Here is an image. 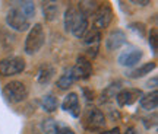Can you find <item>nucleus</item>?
<instances>
[{
	"label": "nucleus",
	"mask_w": 158,
	"mask_h": 134,
	"mask_svg": "<svg viewBox=\"0 0 158 134\" xmlns=\"http://www.w3.org/2000/svg\"><path fill=\"white\" fill-rule=\"evenodd\" d=\"M60 134H73V131L69 128V127H64V128L62 130V133H60Z\"/></svg>",
	"instance_id": "cd10ccee"
},
{
	"label": "nucleus",
	"mask_w": 158,
	"mask_h": 134,
	"mask_svg": "<svg viewBox=\"0 0 158 134\" xmlns=\"http://www.w3.org/2000/svg\"><path fill=\"white\" fill-rule=\"evenodd\" d=\"M64 127H66L64 124H60L59 121L53 120V118H47L41 124V128H43V131L45 134H60Z\"/></svg>",
	"instance_id": "4468645a"
},
{
	"label": "nucleus",
	"mask_w": 158,
	"mask_h": 134,
	"mask_svg": "<svg viewBox=\"0 0 158 134\" xmlns=\"http://www.w3.org/2000/svg\"><path fill=\"white\" fill-rule=\"evenodd\" d=\"M41 108L45 112H54L59 108V100L54 95H45L41 98Z\"/></svg>",
	"instance_id": "f3484780"
},
{
	"label": "nucleus",
	"mask_w": 158,
	"mask_h": 134,
	"mask_svg": "<svg viewBox=\"0 0 158 134\" xmlns=\"http://www.w3.org/2000/svg\"><path fill=\"white\" fill-rule=\"evenodd\" d=\"M53 76H54V67L51 66V64H48V63H44L38 70L37 82H38L40 85H47L51 80Z\"/></svg>",
	"instance_id": "ddd939ff"
},
{
	"label": "nucleus",
	"mask_w": 158,
	"mask_h": 134,
	"mask_svg": "<svg viewBox=\"0 0 158 134\" xmlns=\"http://www.w3.org/2000/svg\"><path fill=\"white\" fill-rule=\"evenodd\" d=\"M64 28L76 38H82L88 31V18L78 7H69L64 12Z\"/></svg>",
	"instance_id": "f257e3e1"
},
{
	"label": "nucleus",
	"mask_w": 158,
	"mask_h": 134,
	"mask_svg": "<svg viewBox=\"0 0 158 134\" xmlns=\"http://www.w3.org/2000/svg\"><path fill=\"white\" fill-rule=\"evenodd\" d=\"M43 13L47 21H54L59 13V6L54 3H44L43 5Z\"/></svg>",
	"instance_id": "6ab92c4d"
},
{
	"label": "nucleus",
	"mask_w": 158,
	"mask_h": 134,
	"mask_svg": "<svg viewBox=\"0 0 158 134\" xmlns=\"http://www.w3.org/2000/svg\"><path fill=\"white\" fill-rule=\"evenodd\" d=\"M155 61H148L145 63L143 66H141L139 69H136V70H133V72L130 73V77L132 79H138V77H142V76H145V74H148V73H151L155 69Z\"/></svg>",
	"instance_id": "a211bd4d"
},
{
	"label": "nucleus",
	"mask_w": 158,
	"mask_h": 134,
	"mask_svg": "<svg viewBox=\"0 0 158 134\" xmlns=\"http://www.w3.org/2000/svg\"><path fill=\"white\" fill-rule=\"evenodd\" d=\"M101 134H120V128L116 127V128H111L110 131H102Z\"/></svg>",
	"instance_id": "b1692460"
},
{
	"label": "nucleus",
	"mask_w": 158,
	"mask_h": 134,
	"mask_svg": "<svg viewBox=\"0 0 158 134\" xmlns=\"http://www.w3.org/2000/svg\"><path fill=\"white\" fill-rule=\"evenodd\" d=\"M149 45L152 47L154 53H157V29H152V31H151V35H149Z\"/></svg>",
	"instance_id": "4be33fe9"
},
{
	"label": "nucleus",
	"mask_w": 158,
	"mask_h": 134,
	"mask_svg": "<svg viewBox=\"0 0 158 134\" xmlns=\"http://www.w3.org/2000/svg\"><path fill=\"white\" fill-rule=\"evenodd\" d=\"M141 58H142V51L139 48H135V47H129L127 50H124L118 56L117 61L120 66L132 67V66H135V64H138Z\"/></svg>",
	"instance_id": "1a4fd4ad"
},
{
	"label": "nucleus",
	"mask_w": 158,
	"mask_h": 134,
	"mask_svg": "<svg viewBox=\"0 0 158 134\" xmlns=\"http://www.w3.org/2000/svg\"><path fill=\"white\" fill-rule=\"evenodd\" d=\"M3 95L10 104H19V102H22L28 98V89L22 82L13 80V82H9L5 86Z\"/></svg>",
	"instance_id": "7ed1b4c3"
},
{
	"label": "nucleus",
	"mask_w": 158,
	"mask_h": 134,
	"mask_svg": "<svg viewBox=\"0 0 158 134\" xmlns=\"http://www.w3.org/2000/svg\"><path fill=\"white\" fill-rule=\"evenodd\" d=\"M63 109L64 111H68L69 114H72L73 117H79V114H81V106H79V98L78 95L75 93V92H70L64 100H63Z\"/></svg>",
	"instance_id": "f8f14e48"
},
{
	"label": "nucleus",
	"mask_w": 158,
	"mask_h": 134,
	"mask_svg": "<svg viewBox=\"0 0 158 134\" xmlns=\"http://www.w3.org/2000/svg\"><path fill=\"white\" fill-rule=\"evenodd\" d=\"M75 80H76V79H75L73 73H72V67H70V69H68V70H64V73L59 77V80H57V86H59L60 89H69V88L73 85Z\"/></svg>",
	"instance_id": "dca6fc26"
},
{
	"label": "nucleus",
	"mask_w": 158,
	"mask_h": 134,
	"mask_svg": "<svg viewBox=\"0 0 158 134\" xmlns=\"http://www.w3.org/2000/svg\"><path fill=\"white\" fill-rule=\"evenodd\" d=\"M141 106H142V109H145V111H154V109H157V106H158L157 89L152 90L151 93L145 95L143 98H141Z\"/></svg>",
	"instance_id": "2eb2a0df"
},
{
	"label": "nucleus",
	"mask_w": 158,
	"mask_h": 134,
	"mask_svg": "<svg viewBox=\"0 0 158 134\" xmlns=\"http://www.w3.org/2000/svg\"><path fill=\"white\" fill-rule=\"evenodd\" d=\"M132 3H133V5H138V6H145V5H148L149 2H148V0H143V2H139V0H132Z\"/></svg>",
	"instance_id": "393cba45"
},
{
	"label": "nucleus",
	"mask_w": 158,
	"mask_h": 134,
	"mask_svg": "<svg viewBox=\"0 0 158 134\" xmlns=\"http://www.w3.org/2000/svg\"><path fill=\"white\" fill-rule=\"evenodd\" d=\"M84 124L86 128L89 130H100L106 125V118L98 108H86V111L84 114Z\"/></svg>",
	"instance_id": "0eeeda50"
},
{
	"label": "nucleus",
	"mask_w": 158,
	"mask_h": 134,
	"mask_svg": "<svg viewBox=\"0 0 158 134\" xmlns=\"http://www.w3.org/2000/svg\"><path fill=\"white\" fill-rule=\"evenodd\" d=\"M45 41V34L44 28L41 23H35L32 28L29 29V34L27 39H25V45H23V50L27 54H35L41 50V47L44 45Z\"/></svg>",
	"instance_id": "f03ea898"
},
{
	"label": "nucleus",
	"mask_w": 158,
	"mask_h": 134,
	"mask_svg": "<svg viewBox=\"0 0 158 134\" xmlns=\"http://www.w3.org/2000/svg\"><path fill=\"white\" fill-rule=\"evenodd\" d=\"M21 12L29 19V18H32L35 15V5L32 2H22V5H21Z\"/></svg>",
	"instance_id": "aec40b11"
},
{
	"label": "nucleus",
	"mask_w": 158,
	"mask_h": 134,
	"mask_svg": "<svg viewBox=\"0 0 158 134\" xmlns=\"http://www.w3.org/2000/svg\"><path fill=\"white\" fill-rule=\"evenodd\" d=\"M113 19V10L108 5H101L97 7V10L94 12V21H92V28L97 31L107 28L110 22Z\"/></svg>",
	"instance_id": "20e7f679"
},
{
	"label": "nucleus",
	"mask_w": 158,
	"mask_h": 134,
	"mask_svg": "<svg viewBox=\"0 0 158 134\" xmlns=\"http://www.w3.org/2000/svg\"><path fill=\"white\" fill-rule=\"evenodd\" d=\"M148 88H149V86H151V85H152V88H154V90H155V88H157V77H154L152 80H149V82H148Z\"/></svg>",
	"instance_id": "a878e982"
},
{
	"label": "nucleus",
	"mask_w": 158,
	"mask_h": 134,
	"mask_svg": "<svg viewBox=\"0 0 158 134\" xmlns=\"http://www.w3.org/2000/svg\"><path fill=\"white\" fill-rule=\"evenodd\" d=\"M141 96H142V92L139 89H123L117 93L116 99H117V104L120 106H127L135 104Z\"/></svg>",
	"instance_id": "9d476101"
},
{
	"label": "nucleus",
	"mask_w": 158,
	"mask_h": 134,
	"mask_svg": "<svg viewBox=\"0 0 158 134\" xmlns=\"http://www.w3.org/2000/svg\"><path fill=\"white\" fill-rule=\"evenodd\" d=\"M120 89V83H113V85H110L107 88V90L102 93V96H108L107 99H110V98H116L117 96V90Z\"/></svg>",
	"instance_id": "412c9836"
},
{
	"label": "nucleus",
	"mask_w": 158,
	"mask_h": 134,
	"mask_svg": "<svg viewBox=\"0 0 158 134\" xmlns=\"http://www.w3.org/2000/svg\"><path fill=\"white\" fill-rule=\"evenodd\" d=\"M126 44V35H124L123 31L120 29H116L110 34L106 39V47H107L108 51H116L118 50L120 47H123Z\"/></svg>",
	"instance_id": "9b49d317"
},
{
	"label": "nucleus",
	"mask_w": 158,
	"mask_h": 134,
	"mask_svg": "<svg viewBox=\"0 0 158 134\" xmlns=\"http://www.w3.org/2000/svg\"><path fill=\"white\" fill-rule=\"evenodd\" d=\"M124 134H138V133H136L135 127H129V128L126 130V133H124Z\"/></svg>",
	"instance_id": "bb28decb"
},
{
	"label": "nucleus",
	"mask_w": 158,
	"mask_h": 134,
	"mask_svg": "<svg viewBox=\"0 0 158 134\" xmlns=\"http://www.w3.org/2000/svg\"><path fill=\"white\" fill-rule=\"evenodd\" d=\"M6 23L16 31H27L29 28V19L23 15L19 7H12L6 15Z\"/></svg>",
	"instance_id": "39448f33"
},
{
	"label": "nucleus",
	"mask_w": 158,
	"mask_h": 134,
	"mask_svg": "<svg viewBox=\"0 0 158 134\" xmlns=\"http://www.w3.org/2000/svg\"><path fill=\"white\" fill-rule=\"evenodd\" d=\"M72 73H73L75 79H88L92 74V64L91 60L86 58L85 56H79L76 60V64L72 67Z\"/></svg>",
	"instance_id": "6e6552de"
},
{
	"label": "nucleus",
	"mask_w": 158,
	"mask_h": 134,
	"mask_svg": "<svg viewBox=\"0 0 158 134\" xmlns=\"http://www.w3.org/2000/svg\"><path fill=\"white\" fill-rule=\"evenodd\" d=\"M25 69V61L22 57H9L0 61V74L2 76H13L19 74Z\"/></svg>",
	"instance_id": "423d86ee"
},
{
	"label": "nucleus",
	"mask_w": 158,
	"mask_h": 134,
	"mask_svg": "<svg viewBox=\"0 0 158 134\" xmlns=\"http://www.w3.org/2000/svg\"><path fill=\"white\" fill-rule=\"evenodd\" d=\"M129 28L132 29V31L139 32L141 37H143V34H145V26H143V23H132V25H129Z\"/></svg>",
	"instance_id": "5701e85b"
}]
</instances>
